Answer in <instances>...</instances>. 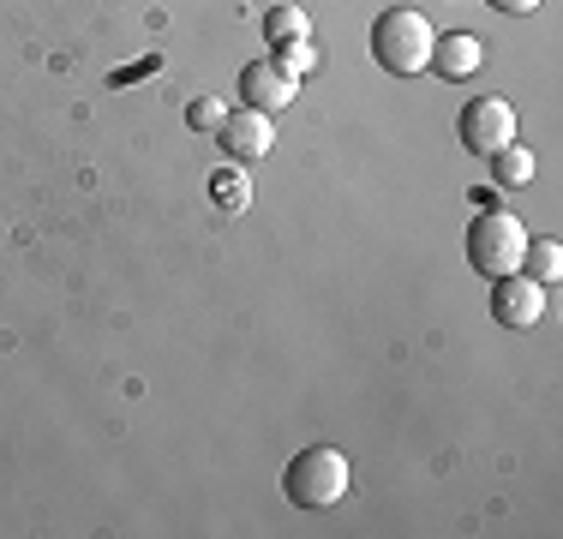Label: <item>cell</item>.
<instances>
[{"label":"cell","instance_id":"1","mask_svg":"<svg viewBox=\"0 0 563 539\" xmlns=\"http://www.w3.org/2000/svg\"><path fill=\"white\" fill-rule=\"evenodd\" d=\"M432 43H438L432 19L413 12V7H390V12H378V24H372V54H378V66H390V73H401V78H413V73L432 66Z\"/></svg>","mask_w":563,"mask_h":539},{"label":"cell","instance_id":"3","mask_svg":"<svg viewBox=\"0 0 563 539\" xmlns=\"http://www.w3.org/2000/svg\"><path fill=\"white\" fill-rule=\"evenodd\" d=\"M521 252H528V228H521L504 205H492V210L474 216V228H467V264H474L479 276H492V282L516 276Z\"/></svg>","mask_w":563,"mask_h":539},{"label":"cell","instance_id":"2","mask_svg":"<svg viewBox=\"0 0 563 539\" xmlns=\"http://www.w3.org/2000/svg\"><path fill=\"white\" fill-rule=\"evenodd\" d=\"M282 492H288V504L300 509H330L347 497V455L330 450V443H312V450H300L288 462V474H282Z\"/></svg>","mask_w":563,"mask_h":539},{"label":"cell","instance_id":"4","mask_svg":"<svg viewBox=\"0 0 563 539\" xmlns=\"http://www.w3.org/2000/svg\"><path fill=\"white\" fill-rule=\"evenodd\" d=\"M462 144L474 156H498L504 144H516V108L504 97H474L462 108Z\"/></svg>","mask_w":563,"mask_h":539},{"label":"cell","instance_id":"6","mask_svg":"<svg viewBox=\"0 0 563 539\" xmlns=\"http://www.w3.org/2000/svg\"><path fill=\"white\" fill-rule=\"evenodd\" d=\"M492 318L504 323V330H533V323L545 318V288L533 276H498V288H492Z\"/></svg>","mask_w":563,"mask_h":539},{"label":"cell","instance_id":"7","mask_svg":"<svg viewBox=\"0 0 563 539\" xmlns=\"http://www.w3.org/2000/svg\"><path fill=\"white\" fill-rule=\"evenodd\" d=\"M294 97H300V78L282 73L276 61L240 66V102H246V108H264V114H276V108H288Z\"/></svg>","mask_w":563,"mask_h":539},{"label":"cell","instance_id":"14","mask_svg":"<svg viewBox=\"0 0 563 539\" xmlns=\"http://www.w3.org/2000/svg\"><path fill=\"white\" fill-rule=\"evenodd\" d=\"M222 120H228V102L222 97H198L192 108H186V127H192V132H217Z\"/></svg>","mask_w":563,"mask_h":539},{"label":"cell","instance_id":"9","mask_svg":"<svg viewBox=\"0 0 563 539\" xmlns=\"http://www.w3.org/2000/svg\"><path fill=\"white\" fill-rule=\"evenodd\" d=\"M521 276H533L540 288H552V282L563 276V246H558L552 234H540V240L528 234V252H521Z\"/></svg>","mask_w":563,"mask_h":539},{"label":"cell","instance_id":"5","mask_svg":"<svg viewBox=\"0 0 563 539\" xmlns=\"http://www.w3.org/2000/svg\"><path fill=\"white\" fill-rule=\"evenodd\" d=\"M217 144L234 162H258V156H271V144H276V114H264V108H228V120L217 127Z\"/></svg>","mask_w":563,"mask_h":539},{"label":"cell","instance_id":"10","mask_svg":"<svg viewBox=\"0 0 563 539\" xmlns=\"http://www.w3.org/2000/svg\"><path fill=\"white\" fill-rule=\"evenodd\" d=\"M264 36H271V48H282V43H306V36H312V19H306L294 0H282V7L264 12Z\"/></svg>","mask_w":563,"mask_h":539},{"label":"cell","instance_id":"13","mask_svg":"<svg viewBox=\"0 0 563 539\" xmlns=\"http://www.w3.org/2000/svg\"><path fill=\"white\" fill-rule=\"evenodd\" d=\"M271 61L282 66V73L306 78V73H312V66H318V48H312V36H306V43H282V48L271 54Z\"/></svg>","mask_w":563,"mask_h":539},{"label":"cell","instance_id":"8","mask_svg":"<svg viewBox=\"0 0 563 539\" xmlns=\"http://www.w3.org/2000/svg\"><path fill=\"white\" fill-rule=\"evenodd\" d=\"M486 66V36L474 31H444L432 43V73L438 78H474Z\"/></svg>","mask_w":563,"mask_h":539},{"label":"cell","instance_id":"15","mask_svg":"<svg viewBox=\"0 0 563 539\" xmlns=\"http://www.w3.org/2000/svg\"><path fill=\"white\" fill-rule=\"evenodd\" d=\"M492 7H498V12H509V19H521V12H533L540 0H492Z\"/></svg>","mask_w":563,"mask_h":539},{"label":"cell","instance_id":"12","mask_svg":"<svg viewBox=\"0 0 563 539\" xmlns=\"http://www.w3.org/2000/svg\"><path fill=\"white\" fill-rule=\"evenodd\" d=\"M210 198H217V210L240 216V210L252 205V180H246V174H234V168H222L217 180H210Z\"/></svg>","mask_w":563,"mask_h":539},{"label":"cell","instance_id":"11","mask_svg":"<svg viewBox=\"0 0 563 539\" xmlns=\"http://www.w3.org/2000/svg\"><path fill=\"white\" fill-rule=\"evenodd\" d=\"M533 168H540V162H533L528 144H504V151L492 156V174H498V186H528Z\"/></svg>","mask_w":563,"mask_h":539}]
</instances>
